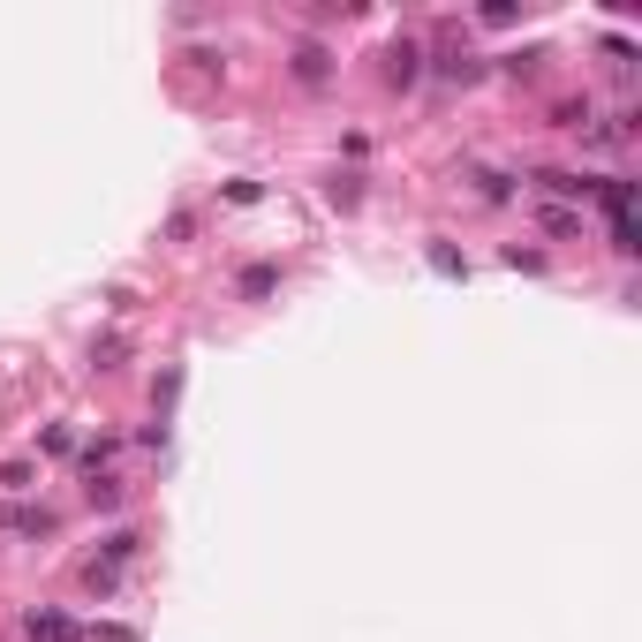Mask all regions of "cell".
<instances>
[{"label": "cell", "instance_id": "obj_1", "mask_svg": "<svg viewBox=\"0 0 642 642\" xmlns=\"http://www.w3.org/2000/svg\"><path fill=\"white\" fill-rule=\"evenodd\" d=\"M23 635H31V642H91L84 627L61 620V612H31V620H23Z\"/></svg>", "mask_w": 642, "mask_h": 642}, {"label": "cell", "instance_id": "obj_2", "mask_svg": "<svg viewBox=\"0 0 642 642\" xmlns=\"http://www.w3.org/2000/svg\"><path fill=\"white\" fill-rule=\"evenodd\" d=\"M416 76H423V53L416 46H408V38H393V46H386V84H416Z\"/></svg>", "mask_w": 642, "mask_h": 642}, {"label": "cell", "instance_id": "obj_3", "mask_svg": "<svg viewBox=\"0 0 642 642\" xmlns=\"http://www.w3.org/2000/svg\"><path fill=\"white\" fill-rule=\"evenodd\" d=\"M325 76H333V53H325V46H295V84L318 91Z\"/></svg>", "mask_w": 642, "mask_h": 642}, {"label": "cell", "instance_id": "obj_4", "mask_svg": "<svg viewBox=\"0 0 642 642\" xmlns=\"http://www.w3.org/2000/svg\"><path fill=\"white\" fill-rule=\"evenodd\" d=\"M0 529H16V537H53V514L46 507H0Z\"/></svg>", "mask_w": 642, "mask_h": 642}, {"label": "cell", "instance_id": "obj_5", "mask_svg": "<svg viewBox=\"0 0 642 642\" xmlns=\"http://www.w3.org/2000/svg\"><path fill=\"white\" fill-rule=\"evenodd\" d=\"M439 76H446V84H476V76H484V61H476L469 46H446V53H439Z\"/></svg>", "mask_w": 642, "mask_h": 642}, {"label": "cell", "instance_id": "obj_6", "mask_svg": "<svg viewBox=\"0 0 642 642\" xmlns=\"http://www.w3.org/2000/svg\"><path fill=\"white\" fill-rule=\"evenodd\" d=\"M597 204H605V220H627V212H635V182L605 174V182H597Z\"/></svg>", "mask_w": 642, "mask_h": 642}, {"label": "cell", "instance_id": "obj_7", "mask_svg": "<svg viewBox=\"0 0 642 642\" xmlns=\"http://www.w3.org/2000/svg\"><path fill=\"white\" fill-rule=\"evenodd\" d=\"M537 189H552V197H590L597 182H582V174H567V167H537Z\"/></svg>", "mask_w": 642, "mask_h": 642}, {"label": "cell", "instance_id": "obj_8", "mask_svg": "<svg viewBox=\"0 0 642 642\" xmlns=\"http://www.w3.org/2000/svg\"><path fill=\"white\" fill-rule=\"evenodd\" d=\"M235 288L250 295V303H265V295L280 288V272H272V265H242V280H235Z\"/></svg>", "mask_w": 642, "mask_h": 642}, {"label": "cell", "instance_id": "obj_9", "mask_svg": "<svg viewBox=\"0 0 642 642\" xmlns=\"http://www.w3.org/2000/svg\"><path fill=\"white\" fill-rule=\"evenodd\" d=\"M544 227H552V235H582V212H567V204H552V212H544Z\"/></svg>", "mask_w": 642, "mask_h": 642}, {"label": "cell", "instance_id": "obj_10", "mask_svg": "<svg viewBox=\"0 0 642 642\" xmlns=\"http://www.w3.org/2000/svg\"><path fill=\"white\" fill-rule=\"evenodd\" d=\"M91 507H121V476H91Z\"/></svg>", "mask_w": 642, "mask_h": 642}, {"label": "cell", "instance_id": "obj_11", "mask_svg": "<svg viewBox=\"0 0 642 642\" xmlns=\"http://www.w3.org/2000/svg\"><path fill=\"white\" fill-rule=\"evenodd\" d=\"M325 197H333V204H340V212H348V204H355V197H363V182H355V174H333V189H325Z\"/></svg>", "mask_w": 642, "mask_h": 642}, {"label": "cell", "instance_id": "obj_12", "mask_svg": "<svg viewBox=\"0 0 642 642\" xmlns=\"http://www.w3.org/2000/svg\"><path fill=\"white\" fill-rule=\"evenodd\" d=\"M552 121H559V129H582V121H597V114H590V106H575V99H567V106H552Z\"/></svg>", "mask_w": 642, "mask_h": 642}]
</instances>
